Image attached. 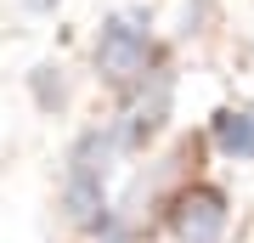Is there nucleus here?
Listing matches in <instances>:
<instances>
[{"mask_svg": "<svg viewBox=\"0 0 254 243\" xmlns=\"http://www.w3.org/2000/svg\"><path fill=\"white\" fill-rule=\"evenodd\" d=\"M125 142L113 125H91L73 136L68 159H63V221L79 232H102V221L113 215V175L125 164Z\"/></svg>", "mask_w": 254, "mask_h": 243, "instance_id": "1", "label": "nucleus"}, {"mask_svg": "<svg viewBox=\"0 0 254 243\" xmlns=\"http://www.w3.org/2000/svg\"><path fill=\"white\" fill-rule=\"evenodd\" d=\"M96 74L119 90H136L153 74V34L136 17H108L96 34Z\"/></svg>", "mask_w": 254, "mask_h": 243, "instance_id": "2", "label": "nucleus"}, {"mask_svg": "<svg viewBox=\"0 0 254 243\" xmlns=\"http://www.w3.org/2000/svg\"><path fill=\"white\" fill-rule=\"evenodd\" d=\"M170 232L175 243H226L232 232V204L215 181H192L170 198Z\"/></svg>", "mask_w": 254, "mask_h": 243, "instance_id": "3", "label": "nucleus"}, {"mask_svg": "<svg viewBox=\"0 0 254 243\" xmlns=\"http://www.w3.org/2000/svg\"><path fill=\"white\" fill-rule=\"evenodd\" d=\"M125 113L108 119V125L119 130V142H125V153H141L147 142H158V130H164V119H170V102H175V80L164 68H153L136 90H125Z\"/></svg>", "mask_w": 254, "mask_h": 243, "instance_id": "4", "label": "nucleus"}, {"mask_svg": "<svg viewBox=\"0 0 254 243\" xmlns=\"http://www.w3.org/2000/svg\"><path fill=\"white\" fill-rule=\"evenodd\" d=\"M209 142H215L220 159L254 164V108H220L209 119Z\"/></svg>", "mask_w": 254, "mask_h": 243, "instance_id": "5", "label": "nucleus"}]
</instances>
